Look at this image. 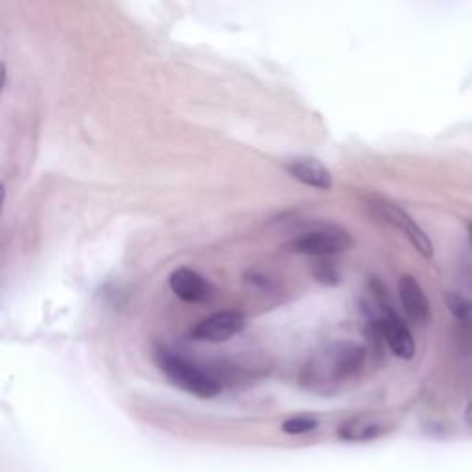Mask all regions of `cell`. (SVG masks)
<instances>
[{"label":"cell","instance_id":"obj_7","mask_svg":"<svg viewBox=\"0 0 472 472\" xmlns=\"http://www.w3.org/2000/svg\"><path fill=\"white\" fill-rule=\"evenodd\" d=\"M284 166L291 177H295V180L301 182L307 187H312L318 191L332 189V173L318 159L298 157V159L288 161Z\"/></svg>","mask_w":472,"mask_h":472},{"label":"cell","instance_id":"obj_12","mask_svg":"<svg viewBox=\"0 0 472 472\" xmlns=\"http://www.w3.org/2000/svg\"><path fill=\"white\" fill-rule=\"evenodd\" d=\"M314 277L325 286H336L339 282V273L330 259H318L314 264Z\"/></svg>","mask_w":472,"mask_h":472},{"label":"cell","instance_id":"obj_5","mask_svg":"<svg viewBox=\"0 0 472 472\" xmlns=\"http://www.w3.org/2000/svg\"><path fill=\"white\" fill-rule=\"evenodd\" d=\"M244 327H246L244 314L236 310H223L202 320L192 329V338L202 341H211V343H221L234 338L236 334H241Z\"/></svg>","mask_w":472,"mask_h":472},{"label":"cell","instance_id":"obj_9","mask_svg":"<svg viewBox=\"0 0 472 472\" xmlns=\"http://www.w3.org/2000/svg\"><path fill=\"white\" fill-rule=\"evenodd\" d=\"M389 425L382 418L375 416H360L347 419L339 428H338V438L343 441H352V443H364V441H373L382 438L384 434L389 432Z\"/></svg>","mask_w":472,"mask_h":472},{"label":"cell","instance_id":"obj_11","mask_svg":"<svg viewBox=\"0 0 472 472\" xmlns=\"http://www.w3.org/2000/svg\"><path fill=\"white\" fill-rule=\"evenodd\" d=\"M320 421L316 418H310V416H295V418H290L282 423V432L288 434V436H301V434H309V432H314L318 428Z\"/></svg>","mask_w":472,"mask_h":472},{"label":"cell","instance_id":"obj_13","mask_svg":"<svg viewBox=\"0 0 472 472\" xmlns=\"http://www.w3.org/2000/svg\"><path fill=\"white\" fill-rule=\"evenodd\" d=\"M465 425H467V428L472 432V402L467 406V409H465Z\"/></svg>","mask_w":472,"mask_h":472},{"label":"cell","instance_id":"obj_2","mask_svg":"<svg viewBox=\"0 0 472 472\" xmlns=\"http://www.w3.org/2000/svg\"><path fill=\"white\" fill-rule=\"evenodd\" d=\"M157 366L175 388L194 397L211 398L221 393V382L203 366L196 364L182 352L161 349L157 352Z\"/></svg>","mask_w":472,"mask_h":472},{"label":"cell","instance_id":"obj_14","mask_svg":"<svg viewBox=\"0 0 472 472\" xmlns=\"http://www.w3.org/2000/svg\"><path fill=\"white\" fill-rule=\"evenodd\" d=\"M468 236H470V246H472V223H468Z\"/></svg>","mask_w":472,"mask_h":472},{"label":"cell","instance_id":"obj_1","mask_svg":"<svg viewBox=\"0 0 472 472\" xmlns=\"http://www.w3.org/2000/svg\"><path fill=\"white\" fill-rule=\"evenodd\" d=\"M368 360V349L357 341L327 345L309 362L305 379L310 386H330L360 375Z\"/></svg>","mask_w":472,"mask_h":472},{"label":"cell","instance_id":"obj_4","mask_svg":"<svg viewBox=\"0 0 472 472\" xmlns=\"http://www.w3.org/2000/svg\"><path fill=\"white\" fill-rule=\"evenodd\" d=\"M168 284L172 291L185 303L200 305L214 298V284L192 268H177L170 273Z\"/></svg>","mask_w":472,"mask_h":472},{"label":"cell","instance_id":"obj_8","mask_svg":"<svg viewBox=\"0 0 472 472\" xmlns=\"http://www.w3.org/2000/svg\"><path fill=\"white\" fill-rule=\"evenodd\" d=\"M398 295L406 316L416 323L430 321V303L421 284L411 275H404L398 280Z\"/></svg>","mask_w":472,"mask_h":472},{"label":"cell","instance_id":"obj_3","mask_svg":"<svg viewBox=\"0 0 472 472\" xmlns=\"http://www.w3.org/2000/svg\"><path fill=\"white\" fill-rule=\"evenodd\" d=\"M352 248L350 234L341 227H320L295 239L291 250L314 259H330Z\"/></svg>","mask_w":472,"mask_h":472},{"label":"cell","instance_id":"obj_6","mask_svg":"<svg viewBox=\"0 0 472 472\" xmlns=\"http://www.w3.org/2000/svg\"><path fill=\"white\" fill-rule=\"evenodd\" d=\"M375 207H377V211L380 212L382 218H386L391 225H395L397 229H400L408 236V241L413 246H416V250L423 257L430 259L434 255V248H432V242L428 239V234L418 225V221L413 220L404 209H400L398 205H395V203H391L388 200H377Z\"/></svg>","mask_w":472,"mask_h":472},{"label":"cell","instance_id":"obj_10","mask_svg":"<svg viewBox=\"0 0 472 472\" xmlns=\"http://www.w3.org/2000/svg\"><path fill=\"white\" fill-rule=\"evenodd\" d=\"M447 307L457 323L463 343L472 349V300L463 298L459 293H448Z\"/></svg>","mask_w":472,"mask_h":472}]
</instances>
